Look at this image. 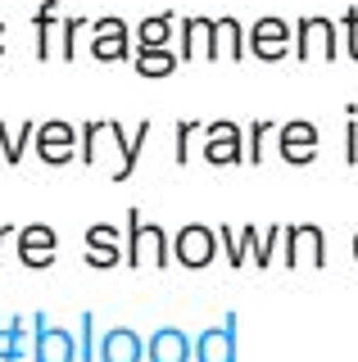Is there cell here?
<instances>
[{"instance_id":"6da1fadb","label":"cell","mask_w":358,"mask_h":362,"mask_svg":"<svg viewBox=\"0 0 358 362\" xmlns=\"http://www.w3.org/2000/svg\"><path fill=\"white\" fill-rule=\"evenodd\" d=\"M340 54V23L327 14H304L295 23V59L299 64H335Z\"/></svg>"},{"instance_id":"7a4b0ae2","label":"cell","mask_w":358,"mask_h":362,"mask_svg":"<svg viewBox=\"0 0 358 362\" xmlns=\"http://www.w3.org/2000/svg\"><path fill=\"white\" fill-rule=\"evenodd\" d=\"M282 258L286 267H327V235H322L318 222H299V226H282Z\"/></svg>"},{"instance_id":"3957f363","label":"cell","mask_w":358,"mask_h":362,"mask_svg":"<svg viewBox=\"0 0 358 362\" xmlns=\"http://www.w3.org/2000/svg\"><path fill=\"white\" fill-rule=\"evenodd\" d=\"M218 258V231L204 222H186L173 240V263L182 267H209Z\"/></svg>"},{"instance_id":"277c9868","label":"cell","mask_w":358,"mask_h":362,"mask_svg":"<svg viewBox=\"0 0 358 362\" xmlns=\"http://www.w3.org/2000/svg\"><path fill=\"white\" fill-rule=\"evenodd\" d=\"M290 41H295V28H290L286 18H277V14H263L250 32H245V54H259V59H282V54L290 50Z\"/></svg>"},{"instance_id":"5b68a950","label":"cell","mask_w":358,"mask_h":362,"mask_svg":"<svg viewBox=\"0 0 358 362\" xmlns=\"http://www.w3.org/2000/svg\"><path fill=\"white\" fill-rule=\"evenodd\" d=\"M32 145H37L41 163L64 168V163L77 154V127H73V122H64V118H50V122H41V127H37Z\"/></svg>"},{"instance_id":"8992f818","label":"cell","mask_w":358,"mask_h":362,"mask_svg":"<svg viewBox=\"0 0 358 362\" xmlns=\"http://www.w3.org/2000/svg\"><path fill=\"white\" fill-rule=\"evenodd\" d=\"M91 54L100 64H114V59H127L132 54V28L114 18H91Z\"/></svg>"},{"instance_id":"52a82bcc","label":"cell","mask_w":358,"mask_h":362,"mask_svg":"<svg viewBox=\"0 0 358 362\" xmlns=\"http://www.w3.org/2000/svg\"><path fill=\"white\" fill-rule=\"evenodd\" d=\"M277 150H282L286 163H313L318 158V127L308 118H295V122H277Z\"/></svg>"},{"instance_id":"ba28073f","label":"cell","mask_w":358,"mask_h":362,"mask_svg":"<svg viewBox=\"0 0 358 362\" xmlns=\"http://www.w3.org/2000/svg\"><path fill=\"white\" fill-rule=\"evenodd\" d=\"M18 258H23V267H54V258H59L54 226H46V222L18 226Z\"/></svg>"},{"instance_id":"9c48e42d","label":"cell","mask_w":358,"mask_h":362,"mask_svg":"<svg viewBox=\"0 0 358 362\" xmlns=\"http://www.w3.org/2000/svg\"><path fill=\"white\" fill-rule=\"evenodd\" d=\"M204 158L209 163H222V168H231V163H245V132L236 127L231 118H222V122H204Z\"/></svg>"},{"instance_id":"30bf717a","label":"cell","mask_w":358,"mask_h":362,"mask_svg":"<svg viewBox=\"0 0 358 362\" xmlns=\"http://www.w3.org/2000/svg\"><path fill=\"white\" fill-rule=\"evenodd\" d=\"M150 127H154V122H150V118H141L137 136H132V141H127V136H122V122H118V118H109V136H114V145L122 150V163L114 168V173H109L114 181H127L132 173H137V158H141V141H150Z\"/></svg>"},{"instance_id":"8fae6325","label":"cell","mask_w":358,"mask_h":362,"mask_svg":"<svg viewBox=\"0 0 358 362\" xmlns=\"http://www.w3.org/2000/svg\"><path fill=\"white\" fill-rule=\"evenodd\" d=\"M100 362H141V335L127 326H114L100 339Z\"/></svg>"},{"instance_id":"7c38bea8","label":"cell","mask_w":358,"mask_h":362,"mask_svg":"<svg viewBox=\"0 0 358 362\" xmlns=\"http://www.w3.org/2000/svg\"><path fill=\"white\" fill-rule=\"evenodd\" d=\"M191 358V339L177 326H163V331L150 335V362H186Z\"/></svg>"},{"instance_id":"4fadbf2b","label":"cell","mask_w":358,"mask_h":362,"mask_svg":"<svg viewBox=\"0 0 358 362\" xmlns=\"http://www.w3.org/2000/svg\"><path fill=\"white\" fill-rule=\"evenodd\" d=\"M73 358V339L59 326H37V362H69Z\"/></svg>"},{"instance_id":"5bb4252c","label":"cell","mask_w":358,"mask_h":362,"mask_svg":"<svg viewBox=\"0 0 358 362\" xmlns=\"http://www.w3.org/2000/svg\"><path fill=\"white\" fill-rule=\"evenodd\" d=\"M177 28V14H154V18H141L137 28V50H168V37Z\"/></svg>"},{"instance_id":"9a60e30c","label":"cell","mask_w":358,"mask_h":362,"mask_svg":"<svg viewBox=\"0 0 358 362\" xmlns=\"http://www.w3.org/2000/svg\"><path fill=\"white\" fill-rule=\"evenodd\" d=\"M32 28H37V59H50V37L59 32V0H41V9L32 14Z\"/></svg>"},{"instance_id":"2e32d148","label":"cell","mask_w":358,"mask_h":362,"mask_svg":"<svg viewBox=\"0 0 358 362\" xmlns=\"http://www.w3.org/2000/svg\"><path fill=\"white\" fill-rule=\"evenodd\" d=\"M218 23V54H222V59H231V64H241L245 59V28H241V23L236 18H214Z\"/></svg>"},{"instance_id":"e0dca14e","label":"cell","mask_w":358,"mask_h":362,"mask_svg":"<svg viewBox=\"0 0 358 362\" xmlns=\"http://www.w3.org/2000/svg\"><path fill=\"white\" fill-rule=\"evenodd\" d=\"M137 73L141 77H173L177 73V54L173 50H137Z\"/></svg>"},{"instance_id":"ac0fdd59","label":"cell","mask_w":358,"mask_h":362,"mask_svg":"<svg viewBox=\"0 0 358 362\" xmlns=\"http://www.w3.org/2000/svg\"><path fill=\"white\" fill-rule=\"evenodd\" d=\"M32 136H37V122H23V127H18L14 136H9V132H5V122H0V154H5V163H9V168L23 163V150H28Z\"/></svg>"},{"instance_id":"d6986e66","label":"cell","mask_w":358,"mask_h":362,"mask_svg":"<svg viewBox=\"0 0 358 362\" xmlns=\"http://www.w3.org/2000/svg\"><path fill=\"white\" fill-rule=\"evenodd\" d=\"M141 240L154 245V267H168V263H173V240H168V231H163L159 222L145 226V218H141Z\"/></svg>"},{"instance_id":"ffe728a7","label":"cell","mask_w":358,"mask_h":362,"mask_svg":"<svg viewBox=\"0 0 358 362\" xmlns=\"http://www.w3.org/2000/svg\"><path fill=\"white\" fill-rule=\"evenodd\" d=\"M200 362H231V331H209L200 339Z\"/></svg>"},{"instance_id":"44dd1931","label":"cell","mask_w":358,"mask_h":362,"mask_svg":"<svg viewBox=\"0 0 358 362\" xmlns=\"http://www.w3.org/2000/svg\"><path fill=\"white\" fill-rule=\"evenodd\" d=\"M122 245V235H118V226L114 222H96V226H86V249H96V254H109V249H118Z\"/></svg>"},{"instance_id":"7402d4cb","label":"cell","mask_w":358,"mask_h":362,"mask_svg":"<svg viewBox=\"0 0 358 362\" xmlns=\"http://www.w3.org/2000/svg\"><path fill=\"white\" fill-rule=\"evenodd\" d=\"M141 249H145V240H141V209H127V249H122V263L141 267Z\"/></svg>"},{"instance_id":"603a6c76","label":"cell","mask_w":358,"mask_h":362,"mask_svg":"<svg viewBox=\"0 0 358 362\" xmlns=\"http://www.w3.org/2000/svg\"><path fill=\"white\" fill-rule=\"evenodd\" d=\"M267 132H277L272 118H259V122L250 127V145H245V163H250V168L263 163V136H267Z\"/></svg>"},{"instance_id":"cb8c5ba5","label":"cell","mask_w":358,"mask_h":362,"mask_svg":"<svg viewBox=\"0 0 358 362\" xmlns=\"http://www.w3.org/2000/svg\"><path fill=\"white\" fill-rule=\"evenodd\" d=\"M77 28H86V18H64V23H59V37H64L59 59H64V64H73V59H77Z\"/></svg>"},{"instance_id":"d4e9b609","label":"cell","mask_w":358,"mask_h":362,"mask_svg":"<svg viewBox=\"0 0 358 362\" xmlns=\"http://www.w3.org/2000/svg\"><path fill=\"white\" fill-rule=\"evenodd\" d=\"M345 163L358 168V109L350 105V118H345Z\"/></svg>"},{"instance_id":"484cf974","label":"cell","mask_w":358,"mask_h":362,"mask_svg":"<svg viewBox=\"0 0 358 362\" xmlns=\"http://www.w3.org/2000/svg\"><path fill=\"white\" fill-rule=\"evenodd\" d=\"M277 249H282V226H267V240H263V249H254V258H259V272L277 258Z\"/></svg>"},{"instance_id":"4316f807","label":"cell","mask_w":358,"mask_h":362,"mask_svg":"<svg viewBox=\"0 0 358 362\" xmlns=\"http://www.w3.org/2000/svg\"><path fill=\"white\" fill-rule=\"evenodd\" d=\"M96 136H100V118L82 122V163L86 168H96Z\"/></svg>"},{"instance_id":"83f0119b","label":"cell","mask_w":358,"mask_h":362,"mask_svg":"<svg viewBox=\"0 0 358 362\" xmlns=\"http://www.w3.org/2000/svg\"><path fill=\"white\" fill-rule=\"evenodd\" d=\"M340 28H345V37H350V59L358 64V9L354 5L340 14Z\"/></svg>"},{"instance_id":"f1b7e54d","label":"cell","mask_w":358,"mask_h":362,"mask_svg":"<svg viewBox=\"0 0 358 362\" xmlns=\"http://www.w3.org/2000/svg\"><path fill=\"white\" fill-rule=\"evenodd\" d=\"M195 132H204V122H195V118L177 122V163H186V136H195Z\"/></svg>"},{"instance_id":"f546056e","label":"cell","mask_w":358,"mask_h":362,"mask_svg":"<svg viewBox=\"0 0 358 362\" xmlns=\"http://www.w3.org/2000/svg\"><path fill=\"white\" fill-rule=\"evenodd\" d=\"M222 249H227V263H231V267H245V254H241L236 231H231V226H222Z\"/></svg>"},{"instance_id":"4dcf8cb0","label":"cell","mask_w":358,"mask_h":362,"mask_svg":"<svg viewBox=\"0 0 358 362\" xmlns=\"http://www.w3.org/2000/svg\"><path fill=\"white\" fill-rule=\"evenodd\" d=\"M118 263H122V249H109V254L86 249V267H118Z\"/></svg>"},{"instance_id":"1f68e13d","label":"cell","mask_w":358,"mask_h":362,"mask_svg":"<svg viewBox=\"0 0 358 362\" xmlns=\"http://www.w3.org/2000/svg\"><path fill=\"white\" fill-rule=\"evenodd\" d=\"M5 50H9V28H5V18H0V59H5Z\"/></svg>"},{"instance_id":"d6a6232c","label":"cell","mask_w":358,"mask_h":362,"mask_svg":"<svg viewBox=\"0 0 358 362\" xmlns=\"http://www.w3.org/2000/svg\"><path fill=\"white\" fill-rule=\"evenodd\" d=\"M5 235H14V222H0V249H5ZM5 258V254H0Z\"/></svg>"},{"instance_id":"836d02e7","label":"cell","mask_w":358,"mask_h":362,"mask_svg":"<svg viewBox=\"0 0 358 362\" xmlns=\"http://www.w3.org/2000/svg\"><path fill=\"white\" fill-rule=\"evenodd\" d=\"M354 263H358V231H354Z\"/></svg>"}]
</instances>
